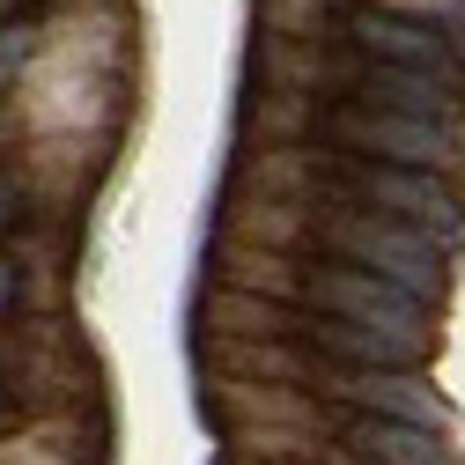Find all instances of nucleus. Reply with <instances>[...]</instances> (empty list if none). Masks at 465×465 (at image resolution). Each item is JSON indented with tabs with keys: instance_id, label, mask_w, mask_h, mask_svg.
<instances>
[{
	"instance_id": "nucleus-3",
	"label": "nucleus",
	"mask_w": 465,
	"mask_h": 465,
	"mask_svg": "<svg viewBox=\"0 0 465 465\" xmlns=\"http://www.w3.org/2000/svg\"><path fill=\"white\" fill-rule=\"evenodd\" d=\"M311 311H318V318H340V325H370V332H399V340H429V332H421V325H429V303L399 296L391 281L355 273V266H340V259L311 273Z\"/></svg>"
},
{
	"instance_id": "nucleus-8",
	"label": "nucleus",
	"mask_w": 465,
	"mask_h": 465,
	"mask_svg": "<svg viewBox=\"0 0 465 465\" xmlns=\"http://www.w3.org/2000/svg\"><path fill=\"white\" fill-rule=\"evenodd\" d=\"M311 347L332 355L340 370H414V362L429 355V340H399V332L340 325V318H318V325H311Z\"/></svg>"
},
{
	"instance_id": "nucleus-12",
	"label": "nucleus",
	"mask_w": 465,
	"mask_h": 465,
	"mask_svg": "<svg viewBox=\"0 0 465 465\" xmlns=\"http://www.w3.org/2000/svg\"><path fill=\"white\" fill-rule=\"evenodd\" d=\"M8 296H15V273H8V259H0V311H8Z\"/></svg>"
},
{
	"instance_id": "nucleus-5",
	"label": "nucleus",
	"mask_w": 465,
	"mask_h": 465,
	"mask_svg": "<svg viewBox=\"0 0 465 465\" xmlns=\"http://www.w3.org/2000/svg\"><path fill=\"white\" fill-rule=\"evenodd\" d=\"M347 30H355V45L370 52L377 67H414V74H436L443 89L465 96V67H458V52H450L436 30L406 23V15H377V8H355V15H347Z\"/></svg>"
},
{
	"instance_id": "nucleus-4",
	"label": "nucleus",
	"mask_w": 465,
	"mask_h": 465,
	"mask_svg": "<svg viewBox=\"0 0 465 465\" xmlns=\"http://www.w3.org/2000/svg\"><path fill=\"white\" fill-rule=\"evenodd\" d=\"M332 141L355 148L362 163H391V170H443V163L458 155V134H450V126L391 119V111H362V104L332 111Z\"/></svg>"
},
{
	"instance_id": "nucleus-13",
	"label": "nucleus",
	"mask_w": 465,
	"mask_h": 465,
	"mask_svg": "<svg viewBox=\"0 0 465 465\" xmlns=\"http://www.w3.org/2000/svg\"><path fill=\"white\" fill-rule=\"evenodd\" d=\"M8 362H15V347H8V340H0V377H8Z\"/></svg>"
},
{
	"instance_id": "nucleus-7",
	"label": "nucleus",
	"mask_w": 465,
	"mask_h": 465,
	"mask_svg": "<svg viewBox=\"0 0 465 465\" xmlns=\"http://www.w3.org/2000/svg\"><path fill=\"white\" fill-rule=\"evenodd\" d=\"M355 96H362V111H391V119H429V126H458V111H465V96H458V89H443L436 74H414V67H377V60H370V74L355 82Z\"/></svg>"
},
{
	"instance_id": "nucleus-10",
	"label": "nucleus",
	"mask_w": 465,
	"mask_h": 465,
	"mask_svg": "<svg viewBox=\"0 0 465 465\" xmlns=\"http://www.w3.org/2000/svg\"><path fill=\"white\" fill-rule=\"evenodd\" d=\"M30 37H37L30 23H8V30H0V82H8V74L30 60Z\"/></svg>"
},
{
	"instance_id": "nucleus-9",
	"label": "nucleus",
	"mask_w": 465,
	"mask_h": 465,
	"mask_svg": "<svg viewBox=\"0 0 465 465\" xmlns=\"http://www.w3.org/2000/svg\"><path fill=\"white\" fill-rule=\"evenodd\" d=\"M347 450L370 458V465H450L443 429H414V421H355L347 429Z\"/></svg>"
},
{
	"instance_id": "nucleus-1",
	"label": "nucleus",
	"mask_w": 465,
	"mask_h": 465,
	"mask_svg": "<svg viewBox=\"0 0 465 465\" xmlns=\"http://www.w3.org/2000/svg\"><path fill=\"white\" fill-rule=\"evenodd\" d=\"M325 252L340 259V266H355V273H377V281H391L399 296H414V303H436L443 296V244H429V237H414V229H399V222H384V214H332L325 222Z\"/></svg>"
},
{
	"instance_id": "nucleus-6",
	"label": "nucleus",
	"mask_w": 465,
	"mask_h": 465,
	"mask_svg": "<svg viewBox=\"0 0 465 465\" xmlns=\"http://www.w3.org/2000/svg\"><path fill=\"white\" fill-rule=\"evenodd\" d=\"M340 399H355L370 421H414V429H443L450 406L414 377V370H347Z\"/></svg>"
},
{
	"instance_id": "nucleus-14",
	"label": "nucleus",
	"mask_w": 465,
	"mask_h": 465,
	"mask_svg": "<svg viewBox=\"0 0 465 465\" xmlns=\"http://www.w3.org/2000/svg\"><path fill=\"white\" fill-rule=\"evenodd\" d=\"M0 134H8V119H0Z\"/></svg>"
},
{
	"instance_id": "nucleus-2",
	"label": "nucleus",
	"mask_w": 465,
	"mask_h": 465,
	"mask_svg": "<svg viewBox=\"0 0 465 465\" xmlns=\"http://www.w3.org/2000/svg\"><path fill=\"white\" fill-rule=\"evenodd\" d=\"M340 193L362 200V214H384L414 237H443V252L465 237V214H458V193L436 178V170H391V163H340Z\"/></svg>"
},
{
	"instance_id": "nucleus-11",
	"label": "nucleus",
	"mask_w": 465,
	"mask_h": 465,
	"mask_svg": "<svg viewBox=\"0 0 465 465\" xmlns=\"http://www.w3.org/2000/svg\"><path fill=\"white\" fill-rule=\"evenodd\" d=\"M15 222H23V185L0 170V229H15Z\"/></svg>"
}]
</instances>
